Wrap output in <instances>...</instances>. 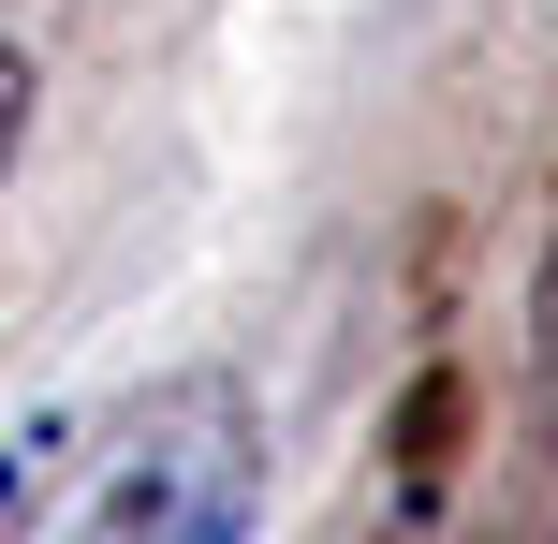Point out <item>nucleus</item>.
I'll list each match as a JSON object with an SVG mask.
<instances>
[{
    "label": "nucleus",
    "instance_id": "obj_2",
    "mask_svg": "<svg viewBox=\"0 0 558 544\" xmlns=\"http://www.w3.org/2000/svg\"><path fill=\"white\" fill-rule=\"evenodd\" d=\"M29 104H45V74H29V45H0V177H15V147H29Z\"/></svg>",
    "mask_w": 558,
    "mask_h": 544
},
{
    "label": "nucleus",
    "instance_id": "obj_1",
    "mask_svg": "<svg viewBox=\"0 0 558 544\" xmlns=\"http://www.w3.org/2000/svg\"><path fill=\"white\" fill-rule=\"evenodd\" d=\"M265 516V412L235 368H177L147 398L104 412L88 471L59 486L45 530H0V544H251Z\"/></svg>",
    "mask_w": 558,
    "mask_h": 544
},
{
    "label": "nucleus",
    "instance_id": "obj_3",
    "mask_svg": "<svg viewBox=\"0 0 558 544\" xmlns=\"http://www.w3.org/2000/svg\"><path fill=\"white\" fill-rule=\"evenodd\" d=\"M544 339H558V265H544Z\"/></svg>",
    "mask_w": 558,
    "mask_h": 544
}]
</instances>
